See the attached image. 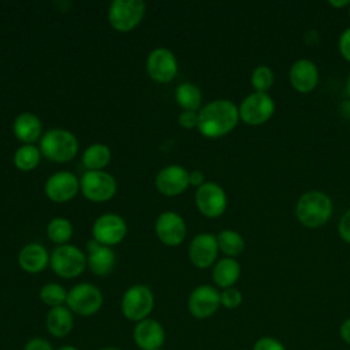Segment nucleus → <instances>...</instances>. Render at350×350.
Returning a JSON list of instances; mask_svg holds the SVG:
<instances>
[{
    "label": "nucleus",
    "instance_id": "35",
    "mask_svg": "<svg viewBox=\"0 0 350 350\" xmlns=\"http://www.w3.org/2000/svg\"><path fill=\"white\" fill-rule=\"evenodd\" d=\"M338 48L340 55L350 63V27L345 29L339 37Z\"/></svg>",
    "mask_w": 350,
    "mask_h": 350
},
{
    "label": "nucleus",
    "instance_id": "40",
    "mask_svg": "<svg viewBox=\"0 0 350 350\" xmlns=\"http://www.w3.org/2000/svg\"><path fill=\"white\" fill-rule=\"evenodd\" d=\"M328 4L334 8H345L350 7V0H329Z\"/></svg>",
    "mask_w": 350,
    "mask_h": 350
},
{
    "label": "nucleus",
    "instance_id": "17",
    "mask_svg": "<svg viewBox=\"0 0 350 350\" xmlns=\"http://www.w3.org/2000/svg\"><path fill=\"white\" fill-rule=\"evenodd\" d=\"M156 234L159 239L168 246L179 245L186 235V224L175 212H164L156 221Z\"/></svg>",
    "mask_w": 350,
    "mask_h": 350
},
{
    "label": "nucleus",
    "instance_id": "6",
    "mask_svg": "<svg viewBox=\"0 0 350 350\" xmlns=\"http://www.w3.org/2000/svg\"><path fill=\"white\" fill-rule=\"evenodd\" d=\"M67 308L79 316H92L103 306L101 291L90 283H79L67 293Z\"/></svg>",
    "mask_w": 350,
    "mask_h": 350
},
{
    "label": "nucleus",
    "instance_id": "33",
    "mask_svg": "<svg viewBox=\"0 0 350 350\" xmlns=\"http://www.w3.org/2000/svg\"><path fill=\"white\" fill-rule=\"evenodd\" d=\"M253 350H286V347L278 339L272 336H264L254 343Z\"/></svg>",
    "mask_w": 350,
    "mask_h": 350
},
{
    "label": "nucleus",
    "instance_id": "31",
    "mask_svg": "<svg viewBox=\"0 0 350 350\" xmlns=\"http://www.w3.org/2000/svg\"><path fill=\"white\" fill-rule=\"evenodd\" d=\"M250 82L253 85V88L256 89V92H261V93H267L273 82H275V74L272 71L271 67L268 66H257L250 77Z\"/></svg>",
    "mask_w": 350,
    "mask_h": 350
},
{
    "label": "nucleus",
    "instance_id": "29",
    "mask_svg": "<svg viewBox=\"0 0 350 350\" xmlns=\"http://www.w3.org/2000/svg\"><path fill=\"white\" fill-rule=\"evenodd\" d=\"M46 232L55 243H64L72 235V226L64 217H55L49 221Z\"/></svg>",
    "mask_w": 350,
    "mask_h": 350
},
{
    "label": "nucleus",
    "instance_id": "11",
    "mask_svg": "<svg viewBox=\"0 0 350 350\" xmlns=\"http://www.w3.org/2000/svg\"><path fill=\"white\" fill-rule=\"evenodd\" d=\"M220 306V293L209 284L196 287L189 295L187 308L196 319L211 317Z\"/></svg>",
    "mask_w": 350,
    "mask_h": 350
},
{
    "label": "nucleus",
    "instance_id": "3",
    "mask_svg": "<svg viewBox=\"0 0 350 350\" xmlns=\"http://www.w3.org/2000/svg\"><path fill=\"white\" fill-rule=\"evenodd\" d=\"M42 154L52 161H68L78 152L77 138L67 130H49L41 139Z\"/></svg>",
    "mask_w": 350,
    "mask_h": 350
},
{
    "label": "nucleus",
    "instance_id": "19",
    "mask_svg": "<svg viewBox=\"0 0 350 350\" xmlns=\"http://www.w3.org/2000/svg\"><path fill=\"white\" fill-rule=\"evenodd\" d=\"M78 186L79 185L74 174L68 171H59L46 180L45 194L55 202H66L77 194Z\"/></svg>",
    "mask_w": 350,
    "mask_h": 350
},
{
    "label": "nucleus",
    "instance_id": "5",
    "mask_svg": "<svg viewBox=\"0 0 350 350\" xmlns=\"http://www.w3.org/2000/svg\"><path fill=\"white\" fill-rule=\"evenodd\" d=\"M239 119L249 126H260L268 122L275 112V101L268 93L254 92L246 96L239 108Z\"/></svg>",
    "mask_w": 350,
    "mask_h": 350
},
{
    "label": "nucleus",
    "instance_id": "20",
    "mask_svg": "<svg viewBox=\"0 0 350 350\" xmlns=\"http://www.w3.org/2000/svg\"><path fill=\"white\" fill-rule=\"evenodd\" d=\"M88 250H89L88 264L93 271V273L98 276L108 275L115 265L113 252L108 246L97 242L96 239H90L88 242Z\"/></svg>",
    "mask_w": 350,
    "mask_h": 350
},
{
    "label": "nucleus",
    "instance_id": "18",
    "mask_svg": "<svg viewBox=\"0 0 350 350\" xmlns=\"http://www.w3.org/2000/svg\"><path fill=\"white\" fill-rule=\"evenodd\" d=\"M189 185V172L180 165H168L156 176V187L164 196H178L183 193Z\"/></svg>",
    "mask_w": 350,
    "mask_h": 350
},
{
    "label": "nucleus",
    "instance_id": "41",
    "mask_svg": "<svg viewBox=\"0 0 350 350\" xmlns=\"http://www.w3.org/2000/svg\"><path fill=\"white\" fill-rule=\"evenodd\" d=\"M57 350H79L78 347H75V346H71V345H68V346H62L60 349H57Z\"/></svg>",
    "mask_w": 350,
    "mask_h": 350
},
{
    "label": "nucleus",
    "instance_id": "44",
    "mask_svg": "<svg viewBox=\"0 0 350 350\" xmlns=\"http://www.w3.org/2000/svg\"><path fill=\"white\" fill-rule=\"evenodd\" d=\"M349 16H350V7H349Z\"/></svg>",
    "mask_w": 350,
    "mask_h": 350
},
{
    "label": "nucleus",
    "instance_id": "32",
    "mask_svg": "<svg viewBox=\"0 0 350 350\" xmlns=\"http://www.w3.org/2000/svg\"><path fill=\"white\" fill-rule=\"evenodd\" d=\"M242 304V294L235 287L224 288L223 293H220V305H223L227 309H235Z\"/></svg>",
    "mask_w": 350,
    "mask_h": 350
},
{
    "label": "nucleus",
    "instance_id": "1",
    "mask_svg": "<svg viewBox=\"0 0 350 350\" xmlns=\"http://www.w3.org/2000/svg\"><path fill=\"white\" fill-rule=\"evenodd\" d=\"M239 112L230 100H215L198 112V131L206 138H219L228 134L238 123Z\"/></svg>",
    "mask_w": 350,
    "mask_h": 350
},
{
    "label": "nucleus",
    "instance_id": "37",
    "mask_svg": "<svg viewBox=\"0 0 350 350\" xmlns=\"http://www.w3.org/2000/svg\"><path fill=\"white\" fill-rule=\"evenodd\" d=\"M23 350H53V347L44 338H31L30 340H27Z\"/></svg>",
    "mask_w": 350,
    "mask_h": 350
},
{
    "label": "nucleus",
    "instance_id": "14",
    "mask_svg": "<svg viewBox=\"0 0 350 350\" xmlns=\"http://www.w3.org/2000/svg\"><path fill=\"white\" fill-rule=\"evenodd\" d=\"M133 340L141 350L161 349L165 342L164 327L154 319L138 321L133 329Z\"/></svg>",
    "mask_w": 350,
    "mask_h": 350
},
{
    "label": "nucleus",
    "instance_id": "30",
    "mask_svg": "<svg viewBox=\"0 0 350 350\" xmlns=\"http://www.w3.org/2000/svg\"><path fill=\"white\" fill-rule=\"evenodd\" d=\"M40 298L45 305H48L51 308H56V306H62L63 304H66L67 291L64 290L63 286H60L57 283H48V284L42 286V288L40 291Z\"/></svg>",
    "mask_w": 350,
    "mask_h": 350
},
{
    "label": "nucleus",
    "instance_id": "9",
    "mask_svg": "<svg viewBox=\"0 0 350 350\" xmlns=\"http://www.w3.org/2000/svg\"><path fill=\"white\" fill-rule=\"evenodd\" d=\"M83 196L94 202L108 201L116 191L115 179L103 171H86L81 179Z\"/></svg>",
    "mask_w": 350,
    "mask_h": 350
},
{
    "label": "nucleus",
    "instance_id": "34",
    "mask_svg": "<svg viewBox=\"0 0 350 350\" xmlns=\"http://www.w3.org/2000/svg\"><path fill=\"white\" fill-rule=\"evenodd\" d=\"M178 123L185 129H193L198 124V112L196 111H182Z\"/></svg>",
    "mask_w": 350,
    "mask_h": 350
},
{
    "label": "nucleus",
    "instance_id": "25",
    "mask_svg": "<svg viewBox=\"0 0 350 350\" xmlns=\"http://www.w3.org/2000/svg\"><path fill=\"white\" fill-rule=\"evenodd\" d=\"M109 149L103 144H94L85 150L82 161L89 171H100L109 163Z\"/></svg>",
    "mask_w": 350,
    "mask_h": 350
},
{
    "label": "nucleus",
    "instance_id": "16",
    "mask_svg": "<svg viewBox=\"0 0 350 350\" xmlns=\"http://www.w3.org/2000/svg\"><path fill=\"white\" fill-rule=\"evenodd\" d=\"M288 79L294 90L299 93H310L319 83L317 66L309 59H298L290 67Z\"/></svg>",
    "mask_w": 350,
    "mask_h": 350
},
{
    "label": "nucleus",
    "instance_id": "45",
    "mask_svg": "<svg viewBox=\"0 0 350 350\" xmlns=\"http://www.w3.org/2000/svg\"><path fill=\"white\" fill-rule=\"evenodd\" d=\"M157 350H164V349H163V347H161V349H157Z\"/></svg>",
    "mask_w": 350,
    "mask_h": 350
},
{
    "label": "nucleus",
    "instance_id": "4",
    "mask_svg": "<svg viewBox=\"0 0 350 350\" xmlns=\"http://www.w3.org/2000/svg\"><path fill=\"white\" fill-rule=\"evenodd\" d=\"M154 305L153 293L144 284H135L126 290L122 298V313L130 321L148 319Z\"/></svg>",
    "mask_w": 350,
    "mask_h": 350
},
{
    "label": "nucleus",
    "instance_id": "28",
    "mask_svg": "<svg viewBox=\"0 0 350 350\" xmlns=\"http://www.w3.org/2000/svg\"><path fill=\"white\" fill-rule=\"evenodd\" d=\"M40 161V152L33 145H23L21 146L14 156L15 165L22 171L33 170Z\"/></svg>",
    "mask_w": 350,
    "mask_h": 350
},
{
    "label": "nucleus",
    "instance_id": "13",
    "mask_svg": "<svg viewBox=\"0 0 350 350\" xmlns=\"http://www.w3.org/2000/svg\"><path fill=\"white\" fill-rule=\"evenodd\" d=\"M146 70L152 79L160 83L170 82L178 71V63L174 53L165 48H157L150 52Z\"/></svg>",
    "mask_w": 350,
    "mask_h": 350
},
{
    "label": "nucleus",
    "instance_id": "39",
    "mask_svg": "<svg viewBox=\"0 0 350 350\" xmlns=\"http://www.w3.org/2000/svg\"><path fill=\"white\" fill-rule=\"evenodd\" d=\"M189 182L193 186H202L204 185V174L201 171H193L191 174H189Z\"/></svg>",
    "mask_w": 350,
    "mask_h": 350
},
{
    "label": "nucleus",
    "instance_id": "38",
    "mask_svg": "<svg viewBox=\"0 0 350 350\" xmlns=\"http://www.w3.org/2000/svg\"><path fill=\"white\" fill-rule=\"evenodd\" d=\"M339 332H340L342 339H343L346 343L350 345V317L346 319V320L342 323V325H340V328H339Z\"/></svg>",
    "mask_w": 350,
    "mask_h": 350
},
{
    "label": "nucleus",
    "instance_id": "22",
    "mask_svg": "<svg viewBox=\"0 0 350 350\" xmlns=\"http://www.w3.org/2000/svg\"><path fill=\"white\" fill-rule=\"evenodd\" d=\"M48 253L40 243H29L19 253V265L29 273L44 271L48 265Z\"/></svg>",
    "mask_w": 350,
    "mask_h": 350
},
{
    "label": "nucleus",
    "instance_id": "43",
    "mask_svg": "<svg viewBox=\"0 0 350 350\" xmlns=\"http://www.w3.org/2000/svg\"><path fill=\"white\" fill-rule=\"evenodd\" d=\"M100 350H120V349H118V347H112V346H108V347H103V349H100Z\"/></svg>",
    "mask_w": 350,
    "mask_h": 350
},
{
    "label": "nucleus",
    "instance_id": "12",
    "mask_svg": "<svg viewBox=\"0 0 350 350\" xmlns=\"http://www.w3.org/2000/svg\"><path fill=\"white\" fill-rule=\"evenodd\" d=\"M127 227L124 220L113 213L100 216L93 224V237L101 245H116L126 237Z\"/></svg>",
    "mask_w": 350,
    "mask_h": 350
},
{
    "label": "nucleus",
    "instance_id": "15",
    "mask_svg": "<svg viewBox=\"0 0 350 350\" xmlns=\"http://www.w3.org/2000/svg\"><path fill=\"white\" fill-rule=\"evenodd\" d=\"M217 238L213 234H198L190 243L189 257L190 261L198 268L211 267L217 257Z\"/></svg>",
    "mask_w": 350,
    "mask_h": 350
},
{
    "label": "nucleus",
    "instance_id": "21",
    "mask_svg": "<svg viewBox=\"0 0 350 350\" xmlns=\"http://www.w3.org/2000/svg\"><path fill=\"white\" fill-rule=\"evenodd\" d=\"M45 325L48 332L55 338H66L74 327L72 312L67 306L51 308L46 317Z\"/></svg>",
    "mask_w": 350,
    "mask_h": 350
},
{
    "label": "nucleus",
    "instance_id": "10",
    "mask_svg": "<svg viewBox=\"0 0 350 350\" xmlns=\"http://www.w3.org/2000/svg\"><path fill=\"white\" fill-rule=\"evenodd\" d=\"M196 204L204 216L217 217L226 211L227 196L217 183L205 182L197 189Z\"/></svg>",
    "mask_w": 350,
    "mask_h": 350
},
{
    "label": "nucleus",
    "instance_id": "7",
    "mask_svg": "<svg viewBox=\"0 0 350 350\" xmlns=\"http://www.w3.org/2000/svg\"><path fill=\"white\" fill-rule=\"evenodd\" d=\"M145 14V3L141 0H115L109 5L108 19L118 31L134 29Z\"/></svg>",
    "mask_w": 350,
    "mask_h": 350
},
{
    "label": "nucleus",
    "instance_id": "36",
    "mask_svg": "<svg viewBox=\"0 0 350 350\" xmlns=\"http://www.w3.org/2000/svg\"><path fill=\"white\" fill-rule=\"evenodd\" d=\"M338 232L345 242L350 243V209H347L340 217L338 224Z\"/></svg>",
    "mask_w": 350,
    "mask_h": 350
},
{
    "label": "nucleus",
    "instance_id": "26",
    "mask_svg": "<svg viewBox=\"0 0 350 350\" xmlns=\"http://www.w3.org/2000/svg\"><path fill=\"white\" fill-rule=\"evenodd\" d=\"M176 103L185 111H197L201 105V92L194 83H182L175 92Z\"/></svg>",
    "mask_w": 350,
    "mask_h": 350
},
{
    "label": "nucleus",
    "instance_id": "8",
    "mask_svg": "<svg viewBox=\"0 0 350 350\" xmlns=\"http://www.w3.org/2000/svg\"><path fill=\"white\" fill-rule=\"evenodd\" d=\"M86 260L83 253L72 245H60L51 256V267L53 272L64 279H71L82 273Z\"/></svg>",
    "mask_w": 350,
    "mask_h": 350
},
{
    "label": "nucleus",
    "instance_id": "24",
    "mask_svg": "<svg viewBox=\"0 0 350 350\" xmlns=\"http://www.w3.org/2000/svg\"><path fill=\"white\" fill-rule=\"evenodd\" d=\"M239 275H241V267L238 261L231 257L221 258L220 261H217L212 272L213 282L223 288L232 287V284H235L237 280L239 279Z\"/></svg>",
    "mask_w": 350,
    "mask_h": 350
},
{
    "label": "nucleus",
    "instance_id": "27",
    "mask_svg": "<svg viewBox=\"0 0 350 350\" xmlns=\"http://www.w3.org/2000/svg\"><path fill=\"white\" fill-rule=\"evenodd\" d=\"M216 238L219 249L231 258L239 256L245 249V241L242 235L234 230H223Z\"/></svg>",
    "mask_w": 350,
    "mask_h": 350
},
{
    "label": "nucleus",
    "instance_id": "23",
    "mask_svg": "<svg viewBox=\"0 0 350 350\" xmlns=\"http://www.w3.org/2000/svg\"><path fill=\"white\" fill-rule=\"evenodd\" d=\"M14 134L18 139L26 142V145H29V142H34L41 134L40 119L30 112L21 113L14 122Z\"/></svg>",
    "mask_w": 350,
    "mask_h": 350
},
{
    "label": "nucleus",
    "instance_id": "2",
    "mask_svg": "<svg viewBox=\"0 0 350 350\" xmlns=\"http://www.w3.org/2000/svg\"><path fill=\"white\" fill-rule=\"evenodd\" d=\"M295 215L298 221L308 228L321 227L332 215V201L320 190H309L298 198Z\"/></svg>",
    "mask_w": 350,
    "mask_h": 350
},
{
    "label": "nucleus",
    "instance_id": "42",
    "mask_svg": "<svg viewBox=\"0 0 350 350\" xmlns=\"http://www.w3.org/2000/svg\"><path fill=\"white\" fill-rule=\"evenodd\" d=\"M346 90H347V93L350 94V74H349V77H347V81H346Z\"/></svg>",
    "mask_w": 350,
    "mask_h": 350
}]
</instances>
